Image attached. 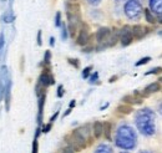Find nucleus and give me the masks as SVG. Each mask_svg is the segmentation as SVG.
<instances>
[{
  "label": "nucleus",
  "mask_w": 162,
  "mask_h": 153,
  "mask_svg": "<svg viewBox=\"0 0 162 153\" xmlns=\"http://www.w3.org/2000/svg\"><path fill=\"white\" fill-rule=\"evenodd\" d=\"M65 141L69 143V146L76 152L83 151L86 147V138L80 133L79 129H74L69 136L65 137Z\"/></svg>",
  "instance_id": "obj_1"
},
{
  "label": "nucleus",
  "mask_w": 162,
  "mask_h": 153,
  "mask_svg": "<svg viewBox=\"0 0 162 153\" xmlns=\"http://www.w3.org/2000/svg\"><path fill=\"white\" fill-rule=\"evenodd\" d=\"M144 13V9L137 0H128L125 4V14L130 19H140L141 14Z\"/></svg>",
  "instance_id": "obj_2"
},
{
  "label": "nucleus",
  "mask_w": 162,
  "mask_h": 153,
  "mask_svg": "<svg viewBox=\"0 0 162 153\" xmlns=\"http://www.w3.org/2000/svg\"><path fill=\"white\" fill-rule=\"evenodd\" d=\"M134 34H132V26L124 25L120 29V43L124 47L128 46L134 43Z\"/></svg>",
  "instance_id": "obj_3"
},
{
  "label": "nucleus",
  "mask_w": 162,
  "mask_h": 153,
  "mask_svg": "<svg viewBox=\"0 0 162 153\" xmlns=\"http://www.w3.org/2000/svg\"><path fill=\"white\" fill-rule=\"evenodd\" d=\"M90 37H91V35H90V29H89L87 24L81 23L80 29H79V34L76 37V44L80 46H86L90 43Z\"/></svg>",
  "instance_id": "obj_4"
},
{
  "label": "nucleus",
  "mask_w": 162,
  "mask_h": 153,
  "mask_svg": "<svg viewBox=\"0 0 162 153\" xmlns=\"http://www.w3.org/2000/svg\"><path fill=\"white\" fill-rule=\"evenodd\" d=\"M151 31L150 27H146L144 25L141 24H136L132 26V34H134V39L137 40V41H140V40H142L148 33Z\"/></svg>",
  "instance_id": "obj_5"
},
{
  "label": "nucleus",
  "mask_w": 162,
  "mask_h": 153,
  "mask_svg": "<svg viewBox=\"0 0 162 153\" xmlns=\"http://www.w3.org/2000/svg\"><path fill=\"white\" fill-rule=\"evenodd\" d=\"M111 31H112V30H110L109 27H100V29L97 30V33L95 34L96 41H97L100 45H101V44H105L107 40H109L110 35H111Z\"/></svg>",
  "instance_id": "obj_6"
},
{
  "label": "nucleus",
  "mask_w": 162,
  "mask_h": 153,
  "mask_svg": "<svg viewBox=\"0 0 162 153\" xmlns=\"http://www.w3.org/2000/svg\"><path fill=\"white\" fill-rule=\"evenodd\" d=\"M158 91H161V84H160V81H157V82H151L150 85H147L145 87V90L142 91V94H144L145 97H148L150 95L156 94V92H158Z\"/></svg>",
  "instance_id": "obj_7"
},
{
  "label": "nucleus",
  "mask_w": 162,
  "mask_h": 153,
  "mask_svg": "<svg viewBox=\"0 0 162 153\" xmlns=\"http://www.w3.org/2000/svg\"><path fill=\"white\" fill-rule=\"evenodd\" d=\"M92 133L96 139H99L101 136L104 135V123L100 121H95L92 125Z\"/></svg>",
  "instance_id": "obj_8"
},
{
  "label": "nucleus",
  "mask_w": 162,
  "mask_h": 153,
  "mask_svg": "<svg viewBox=\"0 0 162 153\" xmlns=\"http://www.w3.org/2000/svg\"><path fill=\"white\" fill-rule=\"evenodd\" d=\"M142 100L144 98H140V97H136L135 95H126L122 97V102L126 105H141L142 104Z\"/></svg>",
  "instance_id": "obj_9"
},
{
  "label": "nucleus",
  "mask_w": 162,
  "mask_h": 153,
  "mask_svg": "<svg viewBox=\"0 0 162 153\" xmlns=\"http://www.w3.org/2000/svg\"><path fill=\"white\" fill-rule=\"evenodd\" d=\"M144 16H145V19H146V23H147V24H150V25H156L157 19H156V16L154 15V11H152V10H151L150 8H145V9H144Z\"/></svg>",
  "instance_id": "obj_10"
},
{
  "label": "nucleus",
  "mask_w": 162,
  "mask_h": 153,
  "mask_svg": "<svg viewBox=\"0 0 162 153\" xmlns=\"http://www.w3.org/2000/svg\"><path fill=\"white\" fill-rule=\"evenodd\" d=\"M150 9L162 16V0H150Z\"/></svg>",
  "instance_id": "obj_11"
},
{
  "label": "nucleus",
  "mask_w": 162,
  "mask_h": 153,
  "mask_svg": "<svg viewBox=\"0 0 162 153\" xmlns=\"http://www.w3.org/2000/svg\"><path fill=\"white\" fill-rule=\"evenodd\" d=\"M66 16L69 19V23H71V24H75V25H81V16H80V13H70L67 11L66 13Z\"/></svg>",
  "instance_id": "obj_12"
},
{
  "label": "nucleus",
  "mask_w": 162,
  "mask_h": 153,
  "mask_svg": "<svg viewBox=\"0 0 162 153\" xmlns=\"http://www.w3.org/2000/svg\"><path fill=\"white\" fill-rule=\"evenodd\" d=\"M132 111H134L132 106H131V105H126V104L120 105L117 107V112H118V113H121V115H130V113H132Z\"/></svg>",
  "instance_id": "obj_13"
},
{
  "label": "nucleus",
  "mask_w": 162,
  "mask_h": 153,
  "mask_svg": "<svg viewBox=\"0 0 162 153\" xmlns=\"http://www.w3.org/2000/svg\"><path fill=\"white\" fill-rule=\"evenodd\" d=\"M65 6H66V10L70 13H80V5L76 2H67Z\"/></svg>",
  "instance_id": "obj_14"
},
{
  "label": "nucleus",
  "mask_w": 162,
  "mask_h": 153,
  "mask_svg": "<svg viewBox=\"0 0 162 153\" xmlns=\"http://www.w3.org/2000/svg\"><path fill=\"white\" fill-rule=\"evenodd\" d=\"M111 132H112L111 122H104V136L107 141H111Z\"/></svg>",
  "instance_id": "obj_15"
},
{
  "label": "nucleus",
  "mask_w": 162,
  "mask_h": 153,
  "mask_svg": "<svg viewBox=\"0 0 162 153\" xmlns=\"http://www.w3.org/2000/svg\"><path fill=\"white\" fill-rule=\"evenodd\" d=\"M79 29H80L79 25H75V24H71V23H69V25H67V30H69L70 36L71 37H76V33L79 31Z\"/></svg>",
  "instance_id": "obj_16"
},
{
  "label": "nucleus",
  "mask_w": 162,
  "mask_h": 153,
  "mask_svg": "<svg viewBox=\"0 0 162 153\" xmlns=\"http://www.w3.org/2000/svg\"><path fill=\"white\" fill-rule=\"evenodd\" d=\"M150 61H151V57L150 56H145V57H142V59H140L138 61H137V62L135 64V66H142V65H146V64H148L150 62Z\"/></svg>",
  "instance_id": "obj_17"
},
{
  "label": "nucleus",
  "mask_w": 162,
  "mask_h": 153,
  "mask_svg": "<svg viewBox=\"0 0 162 153\" xmlns=\"http://www.w3.org/2000/svg\"><path fill=\"white\" fill-rule=\"evenodd\" d=\"M50 60H51V53L49 50H46L45 56H44V65L45 67H50Z\"/></svg>",
  "instance_id": "obj_18"
},
{
  "label": "nucleus",
  "mask_w": 162,
  "mask_h": 153,
  "mask_svg": "<svg viewBox=\"0 0 162 153\" xmlns=\"http://www.w3.org/2000/svg\"><path fill=\"white\" fill-rule=\"evenodd\" d=\"M161 72H162V67L157 66V67H155V69H151L150 71H147L145 75H146V76H148V75H160Z\"/></svg>",
  "instance_id": "obj_19"
},
{
  "label": "nucleus",
  "mask_w": 162,
  "mask_h": 153,
  "mask_svg": "<svg viewBox=\"0 0 162 153\" xmlns=\"http://www.w3.org/2000/svg\"><path fill=\"white\" fill-rule=\"evenodd\" d=\"M13 20H14V16L11 15V13H10V11H6V13L3 15V21H4V23H11Z\"/></svg>",
  "instance_id": "obj_20"
},
{
  "label": "nucleus",
  "mask_w": 162,
  "mask_h": 153,
  "mask_svg": "<svg viewBox=\"0 0 162 153\" xmlns=\"http://www.w3.org/2000/svg\"><path fill=\"white\" fill-rule=\"evenodd\" d=\"M67 62H69L70 65H73L75 69H79V67H80V61H79L77 59H71V57H69V59H67Z\"/></svg>",
  "instance_id": "obj_21"
},
{
  "label": "nucleus",
  "mask_w": 162,
  "mask_h": 153,
  "mask_svg": "<svg viewBox=\"0 0 162 153\" xmlns=\"http://www.w3.org/2000/svg\"><path fill=\"white\" fill-rule=\"evenodd\" d=\"M96 153H111V149H110V147H106V146H104V145H101V146L97 148Z\"/></svg>",
  "instance_id": "obj_22"
},
{
  "label": "nucleus",
  "mask_w": 162,
  "mask_h": 153,
  "mask_svg": "<svg viewBox=\"0 0 162 153\" xmlns=\"http://www.w3.org/2000/svg\"><path fill=\"white\" fill-rule=\"evenodd\" d=\"M61 13L60 11H57L56 13V15H55V26L56 27H59V26H61Z\"/></svg>",
  "instance_id": "obj_23"
},
{
  "label": "nucleus",
  "mask_w": 162,
  "mask_h": 153,
  "mask_svg": "<svg viewBox=\"0 0 162 153\" xmlns=\"http://www.w3.org/2000/svg\"><path fill=\"white\" fill-rule=\"evenodd\" d=\"M67 27H66V25L63 23L61 24V37H63V40H66L67 39Z\"/></svg>",
  "instance_id": "obj_24"
},
{
  "label": "nucleus",
  "mask_w": 162,
  "mask_h": 153,
  "mask_svg": "<svg viewBox=\"0 0 162 153\" xmlns=\"http://www.w3.org/2000/svg\"><path fill=\"white\" fill-rule=\"evenodd\" d=\"M91 70H92V66H87L83 70V77L84 78H87L90 76V72H91Z\"/></svg>",
  "instance_id": "obj_25"
},
{
  "label": "nucleus",
  "mask_w": 162,
  "mask_h": 153,
  "mask_svg": "<svg viewBox=\"0 0 162 153\" xmlns=\"http://www.w3.org/2000/svg\"><path fill=\"white\" fill-rule=\"evenodd\" d=\"M51 127H53V122H49V123L43 126L41 132H43V133H47V132H50V129H51Z\"/></svg>",
  "instance_id": "obj_26"
},
{
  "label": "nucleus",
  "mask_w": 162,
  "mask_h": 153,
  "mask_svg": "<svg viewBox=\"0 0 162 153\" xmlns=\"http://www.w3.org/2000/svg\"><path fill=\"white\" fill-rule=\"evenodd\" d=\"M4 45H5V39H4V34L2 33L0 34V55H2V53H3Z\"/></svg>",
  "instance_id": "obj_27"
},
{
  "label": "nucleus",
  "mask_w": 162,
  "mask_h": 153,
  "mask_svg": "<svg viewBox=\"0 0 162 153\" xmlns=\"http://www.w3.org/2000/svg\"><path fill=\"white\" fill-rule=\"evenodd\" d=\"M39 152V142H37V139H34L33 141V151H31V153H37Z\"/></svg>",
  "instance_id": "obj_28"
},
{
  "label": "nucleus",
  "mask_w": 162,
  "mask_h": 153,
  "mask_svg": "<svg viewBox=\"0 0 162 153\" xmlns=\"http://www.w3.org/2000/svg\"><path fill=\"white\" fill-rule=\"evenodd\" d=\"M59 153H75V151L71 148V147H65V148H61L59 151Z\"/></svg>",
  "instance_id": "obj_29"
},
{
  "label": "nucleus",
  "mask_w": 162,
  "mask_h": 153,
  "mask_svg": "<svg viewBox=\"0 0 162 153\" xmlns=\"http://www.w3.org/2000/svg\"><path fill=\"white\" fill-rule=\"evenodd\" d=\"M97 80H99V72L96 71V72H94L92 75H91V77H90V82H91V84H94V82H96Z\"/></svg>",
  "instance_id": "obj_30"
},
{
  "label": "nucleus",
  "mask_w": 162,
  "mask_h": 153,
  "mask_svg": "<svg viewBox=\"0 0 162 153\" xmlns=\"http://www.w3.org/2000/svg\"><path fill=\"white\" fill-rule=\"evenodd\" d=\"M63 96H64V86L63 85H59V87H57V97L61 98Z\"/></svg>",
  "instance_id": "obj_31"
},
{
  "label": "nucleus",
  "mask_w": 162,
  "mask_h": 153,
  "mask_svg": "<svg viewBox=\"0 0 162 153\" xmlns=\"http://www.w3.org/2000/svg\"><path fill=\"white\" fill-rule=\"evenodd\" d=\"M37 45L41 46L43 45V40H41V30H39L37 31Z\"/></svg>",
  "instance_id": "obj_32"
},
{
  "label": "nucleus",
  "mask_w": 162,
  "mask_h": 153,
  "mask_svg": "<svg viewBox=\"0 0 162 153\" xmlns=\"http://www.w3.org/2000/svg\"><path fill=\"white\" fill-rule=\"evenodd\" d=\"M87 3L91 5H99L101 3V0H87Z\"/></svg>",
  "instance_id": "obj_33"
},
{
  "label": "nucleus",
  "mask_w": 162,
  "mask_h": 153,
  "mask_svg": "<svg viewBox=\"0 0 162 153\" xmlns=\"http://www.w3.org/2000/svg\"><path fill=\"white\" fill-rule=\"evenodd\" d=\"M59 117V111H56L55 112V113L51 116V117H50V122H54V121H56V118Z\"/></svg>",
  "instance_id": "obj_34"
},
{
  "label": "nucleus",
  "mask_w": 162,
  "mask_h": 153,
  "mask_svg": "<svg viewBox=\"0 0 162 153\" xmlns=\"http://www.w3.org/2000/svg\"><path fill=\"white\" fill-rule=\"evenodd\" d=\"M40 133H41V128H40V126L36 128V132H35V137H34V139H37L39 138V136H40Z\"/></svg>",
  "instance_id": "obj_35"
},
{
  "label": "nucleus",
  "mask_w": 162,
  "mask_h": 153,
  "mask_svg": "<svg viewBox=\"0 0 162 153\" xmlns=\"http://www.w3.org/2000/svg\"><path fill=\"white\" fill-rule=\"evenodd\" d=\"M117 78H118L117 76H111V77H110V80H109V82H110V84H112V82H115V81H116Z\"/></svg>",
  "instance_id": "obj_36"
},
{
  "label": "nucleus",
  "mask_w": 162,
  "mask_h": 153,
  "mask_svg": "<svg viewBox=\"0 0 162 153\" xmlns=\"http://www.w3.org/2000/svg\"><path fill=\"white\" fill-rule=\"evenodd\" d=\"M71 111H73V108H67V111H65V113H64V117H66V116H69L70 113H71Z\"/></svg>",
  "instance_id": "obj_37"
},
{
  "label": "nucleus",
  "mask_w": 162,
  "mask_h": 153,
  "mask_svg": "<svg viewBox=\"0 0 162 153\" xmlns=\"http://www.w3.org/2000/svg\"><path fill=\"white\" fill-rule=\"evenodd\" d=\"M50 46H55V37H50Z\"/></svg>",
  "instance_id": "obj_38"
},
{
  "label": "nucleus",
  "mask_w": 162,
  "mask_h": 153,
  "mask_svg": "<svg viewBox=\"0 0 162 153\" xmlns=\"http://www.w3.org/2000/svg\"><path fill=\"white\" fill-rule=\"evenodd\" d=\"M75 105H76V101H75V100H73L71 102H70V105H69V107H70V108H74V107H75Z\"/></svg>",
  "instance_id": "obj_39"
},
{
  "label": "nucleus",
  "mask_w": 162,
  "mask_h": 153,
  "mask_svg": "<svg viewBox=\"0 0 162 153\" xmlns=\"http://www.w3.org/2000/svg\"><path fill=\"white\" fill-rule=\"evenodd\" d=\"M157 23H158V24H162V16L157 19Z\"/></svg>",
  "instance_id": "obj_40"
},
{
  "label": "nucleus",
  "mask_w": 162,
  "mask_h": 153,
  "mask_svg": "<svg viewBox=\"0 0 162 153\" xmlns=\"http://www.w3.org/2000/svg\"><path fill=\"white\" fill-rule=\"evenodd\" d=\"M158 81H160V84H162V76H161L160 78H158Z\"/></svg>",
  "instance_id": "obj_41"
},
{
  "label": "nucleus",
  "mask_w": 162,
  "mask_h": 153,
  "mask_svg": "<svg viewBox=\"0 0 162 153\" xmlns=\"http://www.w3.org/2000/svg\"><path fill=\"white\" fill-rule=\"evenodd\" d=\"M158 35H162V31H158Z\"/></svg>",
  "instance_id": "obj_42"
},
{
  "label": "nucleus",
  "mask_w": 162,
  "mask_h": 153,
  "mask_svg": "<svg viewBox=\"0 0 162 153\" xmlns=\"http://www.w3.org/2000/svg\"><path fill=\"white\" fill-rule=\"evenodd\" d=\"M70 2H77V0H70Z\"/></svg>",
  "instance_id": "obj_43"
},
{
  "label": "nucleus",
  "mask_w": 162,
  "mask_h": 153,
  "mask_svg": "<svg viewBox=\"0 0 162 153\" xmlns=\"http://www.w3.org/2000/svg\"><path fill=\"white\" fill-rule=\"evenodd\" d=\"M161 57H162V54H161Z\"/></svg>",
  "instance_id": "obj_44"
},
{
  "label": "nucleus",
  "mask_w": 162,
  "mask_h": 153,
  "mask_svg": "<svg viewBox=\"0 0 162 153\" xmlns=\"http://www.w3.org/2000/svg\"><path fill=\"white\" fill-rule=\"evenodd\" d=\"M138 2H140V0H138Z\"/></svg>",
  "instance_id": "obj_45"
}]
</instances>
